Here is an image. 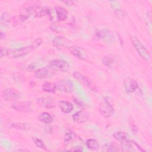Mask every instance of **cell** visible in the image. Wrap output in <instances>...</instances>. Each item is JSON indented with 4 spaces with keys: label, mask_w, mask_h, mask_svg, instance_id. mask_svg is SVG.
<instances>
[{
    "label": "cell",
    "mask_w": 152,
    "mask_h": 152,
    "mask_svg": "<svg viewBox=\"0 0 152 152\" xmlns=\"http://www.w3.org/2000/svg\"><path fill=\"white\" fill-rule=\"evenodd\" d=\"M35 48L31 44L29 46L22 47L18 49H8L7 48L6 56L12 58H18L26 56Z\"/></svg>",
    "instance_id": "6da1fadb"
},
{
    "label": "cell",
    "mask_w": 152,
    "mask_h": 152,
    "mask_svg": "<svg viewBox=\"0 0 152 152\" xmlns=\"http://www.w3.org/2000/svg\"><path fill=\"white\" fill-rule=\"evenodd\" d=\"M131 42L134 48L140 55V56L143 58L144 61L148 62L151 59V55L145 47L135 36L131 37Z\"/></svg>",
    "instance_id": "7a4b0ae2"
},
{
    "label": "cell",
    "mask_w": 152,
    "mask_h": 152,
    "mask_svg": "<svg viewBox=\"0 0 152 152\" xmlns=\"http://www.w3.org/2000/svg\"><path fill=\"white\" fill-rule=\"evenodd\" d=\"M73 77L78 82H80V83L88 88L90 90L93 91H97V87L96 84L93 81V80L88 76L84 75L81 72L75 71L73 73Z\"/></svg>",
    "instance_id": "3957f363"
},
{
    "label": "cell",
    "mask_w": 152,
    "mask_h": 152,
    "mask_svg": "<svg viewBox=\"0 0 152 152\" xmlns=\"http://www.w3.org/2000/svg\"><path fill=\"white\" fill-rule=\"evenodd\" d=\"M55 84L56 90L60 92L71 93L74 91V87L72 82L68 79H61L57 81Z\"/></svg>",
    "instance_id": "277c9868"
},
{
    "label": "cell",
    "mask_w": 152,
    "mask_h": 152,
    "mask_svg": "<svg viewBox=\"0 0 152 152\" xmlns=\"http://www.w3.org/2000/svg\"><path fill=\"white\" fill-rule=\"evenodd\" d=\"M121 150L123 151H144L135 141L126 139L121 142Z\"/></svg>",
    "instance_id": "5b68a950"
},
{
    "label": "cell",
    "mask_w": 152,
    "mask_h": 152,
    "mask_svg": "<svg viewBox=\"0 0 152 152\" xmlns=\"http://www.w3.org/2000/svg\"><path fill=\"white\" fill-rule=\"evenodd\" d=\"M49 66L53 71L66 72L69 69V64L62 59H55L50 62Z\"/></svg>",
    "instance_id": "8992f818"
},
{
    "label": "cell",
    "mask_w": 152,
    "mask_h": 152,
    "mask_svg": "<svg viewBox=\"0 0 152 152\" xmlns=\"http://www.w3.org/2000/svg\"><path fill=\"white\" fill-rule=\"evenodd\" d=\"M99 111L101 115L104 118H109L115 113L113 107L106 100H103L100 103Z\"/></svg>",
    "instance_id": "52a82bcc"
},
{
    "label": "cell",
    "mask_w": 152,
    "mask_h": 152,
    "mask_svg": "<svg viewBox=\"0 0 152 152\" xmlns=\"http://www.w3.org/2000/svg\"><path fill=\"white\" fill-rule=\"evenodd\" d=\"M2 97L5 101L12 102L18 99L21 97V94L15 89L8 88L2 91Z\"/></svg>",
    "instance_id": "ba28073f"
},
{
    "label": "cell",
    "mask_w": 152,
    "mask_h": 152,
    "mask_svg": "<svg viewBox=\"0 0 152 152\" xmlns=\"http://www.w3.org/2000/svg\"><path fill=\"white\" fill-rule=\"evenodd\" d=\"M11 107L15 110L20 112H30L32 110V106L30 102L19 101L13 103Z\"/></svg>",
    "instance_id": "9c48e42d"
},
{
    "label": "cell",
    "mask_w": 152,
    "mask_h": 152,
    "mask_svg": "<svg viewBox=\"0 0 152 152\" xmlns=\"http://www.w3.org/2000/svg\"><path fill=\"white\" fill-rule=\"evenodd\" d=\"M55 71L48 66L36 70L34 72V77L39 79H45L53 77Z\"/></svg>",
    "instance_id": "30bf717a"
},
{
    "label": "cell",
    "mask_w": 152,
    "mask_h": 152,
    "mask_svg": "<svg viewBox=\"0 0 152 152\" xmlns=\"http://www.w3.org/2000/svg\"><path fill=\"white\" fill-rule=\"evenodd\" d=\"M71 42L67 39L62 36H56L52 40L53 45L57 49H62L64 48H69L71 45Z\"/></svg>",
    "instance_id": "8fae6325"
},
{
    "label": "cell",
    "mask_w": 152,
    "mask_h": 152,
    "mask_svg": "<svg viewBox=\"0 0 152 152\" xmlns=\"http://www.w3.org/2000/svg\"><path fill=\"white\" fill-rule=\"evenodd\" d=\"M68 49L72 55H74V56L80 59L86 60L87 59L86 52L81 47L77 46H71Z\"/></svg>",
    "instance_id": "7c38bea8"
},
{
    "label": "cell",
    "mask_w": 152,
    "mask_h": 152,
    "mask_svg": "<svg viewBox=\"0 0 152 152\" xmlns=\"http://www.w3.org/2000/svg\"><path fill=\"white\" fill-rule=\"evenodd\" d=\"M37 104L42 107L47 109H52L55 106V102L52 97H43L37 99Z\"/></svg>",
    "instance_id": "4fadbf2b"
},
{
    "label": "cell",
    "mask_w": 152,
    "mask_h": 152,
    "mask_svg": "<svg viewBox=\"0 0 152 152\" xmlns=\"http://www.w3.org/2000/svg\"><path fill=\"white\" fill-rule=\"evenodd\" d=\"M37 5H30L28 6L26 8H24L20 12L18 19L20 21H24L26 20H27L30 15L34 12L36 8L37 7Z\"/></svg>",
    "instance_id": "5bb4252c"
},
{
    "label": "cell",
    "mask_w": 152,
    "mask_h": 152,
    "mask_svg": "<svg viewBox=\"0 0 152 152\" xmlns=\"http://www.w3.org/2000/svg\"><path fill=\"white\" fill-rule=\"evenodd\" d=\"M124 87L128 93H134L138 88V84L137 81L131 78H126L124 80Z\"/></svg>",
    "instance_id": "9a60e30c"
},
{
    "label": "cell",
    "mask_w": 152,
    "mask_h": 152,
    "mask_svg": "<svg viewBox=\"0 0 152 152\" xmlns=\"http://www.w3.org/2000/svg\"><path fill=\"white\" fill-rule=\"evenodd\" d=\"M88 119V114L87 112L84 110H81L72 115V119L74 122L82 124L87 121Z\"/></svg>",
    "instance_id": "2e32d148"
},
{
    "label": "cell",
    "mask_w": 152,
    "mask_h": 152,
    "mask_svg": "<svg viewBox=\"0 0 152 152\" xmlns=\"http://www.w3.org/2000/svg\"><path fill=\"white\" fill-rule=\"evenodd\" d=\"M102 63L107 67L114 69L117 66V60L115 56L112 55H107L102 59Z\"/></svg>",
    "instance_id": "e0dca14e"
},
{
    "label": "cell",
    "mask_w": 152,
    "mask_h": 152,
    "mask_svg": "<svg viewBox=\"0 0 152 152\" xmlns=\"http://www.w3.org/2000/svg\"><path fill=\"white\" fill-rule=\"evenodd\" d=\"M58 105L61 109V110L65 113H69L74 109L73 104L68 101L60 100L58 102Z\"/></svg>",
    "instance_id": "ac0fdd59"
},
{
    "label": "cell",
    "mask_w": 152,
    "mask_h": 152,
    "mask_svg": "<svg viewBox=\"0 0 152 152\" xmlns=\"http://www.w3.org/2000/svg\"><path fill=\"white\" fill-rule=\"evenodd\" d=\"M55 12L56 13L57 19L59 21H64L67 18V12L65 9L62 7H56L55 8Z\"/></svg>",
    "instance_id": "d6986e66"
},
{
    "label": "cell",
    "mask_w": 152,
    "mask_h": 152,
    "mask_svg": "<svg viewBox=\"0 0 152 152\" xmlns=\"http://www.w3.org/2000/svg\"><path fill=\"white\" fill-rule=\"evenodd\" d=\"M34 14H35V17H41L47 15H50V10L47 7L38 6L34 11Z\"/></svg>",
    "instance_id": "ffe728a7"
},
{
    "label": "cell",
    "mask_w": 152,
    "mask_h": 152,
    "mask_svg": "<svg viewBox=\"0 0 152 152\" xmlns=\"http://www.w3.org/2000/svg\"><path fill=\"white\" fill-rule=\"evenodd\" d=\"M38 119L45 124H48L53 121L52 116L48 112H42L38 116Z\"/></svg>",
    "instance_id": "44dd1931"
},
{
    "label": "cell",
    "mask_w": 152,
    "mask_h": 152,
    "mask_svg": "<svg viewBox=\"0 0 152 152\" xmlns=\"http://www.w3.org/2000/svg\"><path fill=\"white\" fill-rule=\"evenodd\" d=\"M113 137L115 138V140L119 141L120 142H121L122 141L126 139H128L129 138V135L125 132H124V131L115 132L113 134Z\"/></svg>",
    "instance_id": "7402d4cb"
},
{
    "label": "cell",
    "mask_w": 152,
    "mask_h": 152,
    "mask_svg": "<svg viewBox=\"0 0 152 152\" xmlns=\"http://www.w3.org/2000/svg\"><path fill=\"white\" fill-rule=\"evenodd\" d=\"M42 89L43 91L50 93H54L56 91L55 84L50 82H45L43 83L42 85Z\"/></svg>",
    "instance_id": "603a6c76"
},
{
    "label": "cell",
    "mask_w": 152,
    "mask_h": 152,
    "mask_svg": "<svg viewBox=\"0 0 152 152\" xmlns=\"http://www.w3.org/2000/svg\"><path fill=\"white\" fill-rule=\"evenodd\" d=\"M76 138V135L71 132V131H68L66 132L64 136V143L65 144H69L71 142H72Z\"/></svg>",
    "instance_id": "cb8c5ba5"
},
{
    "label": "cell",
    "mask_w": 152,
    "mask_h": 152,
    "mask_svg": "<svg viewBox=\"0 0 152 152\" xmlns=\"http://www.w3.org/2000/svg\"><path fill=\"white\" fill-rule=\"evenodd\" d=\"M86 146L90 150H96L98 148L99 144L96 140L90 138L87 140L86 142Z\"/></svg>",
    "instance_id": "d4e9b609"
},
{
    "label": "cell",
    "mask_w": 152,
    "mask_h": 152,
    "mask_svg": "<svg viewBox=\"0 0 152 152\" xmlns=\"http://www.w3.org/2000/svg\"><path fill=\"white\" fill-rule=\"evenodd\" d=\"M103 151H118L119 149L115 146V145L112 143H106L104 144L102 147Z\"/></svg>",
    "instance_id": "484cf974"
},
{
    "label": "cell",
    "mask_w": 152,
    "mask_h": 152,
    "mask_svg": "<svg viewBox=\"0 0 152 152\" xmlns=\"http://www.w3.org/2000/svg\"><path fill=\"white\" fill-rule=\"evenodd\" d=\"M10 23L9 15L7 12H4L1 17V24L2 26H7Z\"/></svg>",
    "instance_id": "4316f807"
},
{
    "label": "cell",
    "mask_w": 152,
    "mask_h": 152,
    "mask_svg": "<svg viewBox=\"0 0 152 152\" xmlns=\"http://www.w3.org/2000/svg\"><path fill=\"white\" fill-rule=\"evenodd\" d=\"M32 140L37 147H39L40 148H42L43 150H47V148H46V147L45 144H44L43 141H42L40 139H39L38 138H36V137H33Z\"/></svg>",
    "instance_id": "83f0119b"
},
{
    "label": "cell",
    "mask_w": 152,
    "mask_h": 152,
    "mask_svg": "<svg viewBox=\"0 0 152 152\" xmlns=\"http://www.w3.org/2000/svg\"><path fill=\"white\" fill-rule=\"evenodd\" d=\"M11 126L17 129H21V130H24L26 129V124H23V123H13L12 124Z\"/></svg>",
    "instance_id": "f1b7e54d"
},
{
    "label": "cell",
    "mask_w": 152,
    "mask_h": 152,
    "mask_svg": "<svg viewBox=\"0 0 152 152\" xmlns=\"http://www.w3.org/2000/svg\"><path fill=\"white\" fill-rule=\"evenodd\" d=\"M129 126H130V128H131V131L134 133V134H136L137 132V126L135 125V124H134V121L132 119H130L129 121Z\"/></svg>",
    "instance_id": "f546056e"
},
{
    "label": "cell",
    "mask_w": 152,
    "mask_h": 152,
    "mask_svg": "<svg viewBox=\"0 0 152 152\" xmlns=\"http://www.w3.org/2000/svg\"><path fill=\"white\" fill-rule=\"evenodd\" d=\"M6 52H7V48L4 47L1 48V51H0V55L1 58L6 56Z\"/></svg>",
    "instance_id": "4dcf8cb0"
},
{
    "label": "cell",
    "mask_w": 152,
    "mask_h": 152,
    "mask_svg": "<svg viewBox=\"0 0 152 152\" xmlns=\"http://www.w3.org/2000/svg\"><path fill=\"white\" fill-rule=\"evenodd\" d=\"M50 28L54 31H56V32H59V30H58V26L55 25V24H52L50 26Z\"/></svg>",
    "instance_id": "1f68e13d"
},
{
    "label": "cell",
    "mask_w": 152,
    "mask_h": 152,
    "mask_svg": "<svg viewBox=\"0 0 152 152\" xmlns=\"http://www.w3.org/2000/svg\"><path fill=\"white\" fill-rule=\"evenodd\" d=\"M71 150H73V151H83V147L81 146H77L75 147L74 149H72Z\"/></svg>",
    "instance_id": "d6a6232c"
},
{
    "label": "cell",
    "mask_w": 152,
    "mask_h": 152,
    "mask_svg": "<svg viewBox=\"0 0 152 152\" xmlns=\"http://www.w3.org/2000/svg\"><path fill=\"white\" fill-rule=\"evenodd\" d=\"M66 4H67L68 5H73L74 4V2L72 1H65L64 2Z\"/></svg>",
    "instance_id": "836d02e7"
},
{
    "label": "cell",
    "mask_w": 152,
    "mask_h": 152,
    "mask_svg": "<svg viewBox=\"0 0 152 152\" xmlns=\"http://www.w3.org/2000/svg\"><path fill=\"white\" fill-rule=\"evenodd\" d=\"M5 34L4 33H2V32H1V39L5 38Z\"/></svg>",
    "instance_id": "e575fe53"
},
{
    "label": "cell",
    "mask_w": 152,
    "mask_h": 152,
    "mask_svg": "<svg viewBox=\"0 0 152 152\" xmlns=\"http://www.w3.org/2000/svg\"><path fill=\"white\" fill-rule=\"evenodd\" d=\"M15 151H28V150H21V149H18V150H16Z\"/></svg>",
    "instance_id": "d590c367"
}]
</instances>
